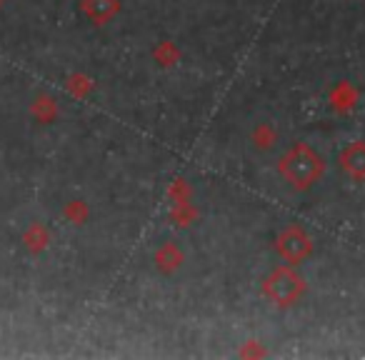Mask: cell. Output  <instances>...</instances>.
<instances>
[{"label":"cell","instance_id":"4","mask_svg":"<svg viewBox=\"0 0 365 360\" xmlns=\"http://www.w3.org/2000/svg\"><path fill=\"white\" fill-rule=\"evenodd\" d=\"M340 165L350 173V175H365V145L355 143L340 155Z\"/></svg>","mask_w":365,"mask_h":360},{"label":"cell","instance_id":"2","mask_svg":"<svg viewBox=\"0 0 365 360\" xmlns=\"http://www.w3.org/2000/svg\"><path fill=\"white\" fill-rule=\"evenodd\" d=\"M265 290L268 295L280 305H288L293 300H298V295L303 293V280L290 270H275L268 280H265Z\"/></svg>","mask_w":365,"mask_h":360},{"label":"cell","instance_id":"1","mask_svg":"<svg viewBox=\"0 0 365 360\" xmlns=\"http://www.w3.org/2000/svg\"><path fill=\"white\" fill-rule=\"evenodd\" d=\"M280 173L295 188H308V185L318 183L320 175L325 173V163L318 153L313 150L305 143H298L293 145L280 160Z\"/></svg>","mask_w":365,"mask_h":360},{"label":"cell","instance_id":"3","mask_svg":"<svg viewBox=\"0 0 365 360\" xmlns=\"http://www.w3.org/2000/svg\"><path fill=\"white\" fill-rule=\"evenodd\" d=\"M278 248H280V253H283L288 260H300L305 250H308V238H305L303 230L290 228V230H285V233L280 235V245H278Z\"/></svg>","mask_w":365,"mask_h":360}]
</instances>
